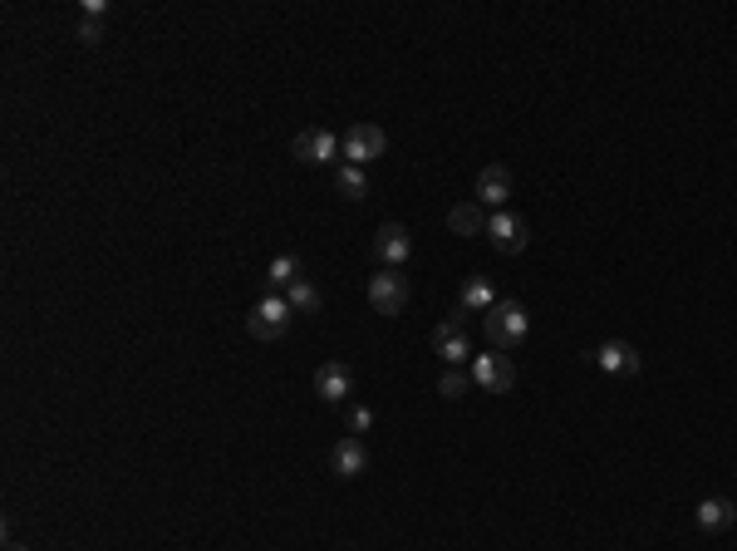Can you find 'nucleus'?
I'll return each mask as SVG.
<instances>
[{"instance_id": "nucleus-5", "label": "nucleus", "mask_w": 737, "mask_h": 551, "mask_svg": "<svg viewBox=\"0 0 737 551\" xmlns=\"http://www.w3.org/2000/svg\"><path fill=\"white\" fill-rule=\"evenodd\" d=\"M472 384L477 389H487V394H511V384H516V365H511L502 350H492V355H472Z\"/></svg>"}, {"instance_id": "nucleus-19", "label": "nucleus", "mask_w": 737, "mask_h": 551, "mask_svg": "<svg viewBox=\"0 0 737 551\" xmlns=\"http://www.w3.org/2000/svg\"><path fill=\"white\" fill-rule=\"evenodd\" d=\"M285 301H290V310H305V315H315V310L325 306V301H320V291H315V281H310V276H300V281H295V286H290V291H285Z\"/></svg>"}, {"instance_id": "nucleus-3", "label": "nucleus", "mask_w": 737, "mask_h": 551, "mask_svg": "<svg viewBox=\"0 0 737 551\" xmlns=\"http://www.w3.org/2000/svg\"><path fill=\"white\" fill-rule=\"evenodd\" d=\"M290 301L285 296H276V291H266L256 306H251V315H246V330L256 335V340H281L285 330H290Z\"/></svg>"}, {"instance_id": "nucleus-7", "label": "nucleus", "mask_w": 737, "mask_h": 551, "mask_svg": "<svg viewBox=\"0 0 737 551\" xmlns=\"http://www.w3.org/2000/svg\"><path fill=\"white\" fill-rule=\"evenodd\" d=\"M369 306L379 310V315H398V310L408 306V276H403V271H379V276H369Z\"/></svg>"}, {"instance_id": "nucleus-10", "label": "nucleus", "mask_w": 737, "mask_h": 551, "mask_svg": "<svg viewBox=\"0 0 737 551\" xmlns=\"http://www.w3.org/2000/svg\"><path fill=\"white\" fill-rule=\"evenodd\" d=\"M315 394H320L325 404L340 409L344 399L354 394V374H349V365H344V360H330V365L315 369Z\"/></svg>"}, {"instance_id": "nucleus-17", "label": "nucleus", "mask_w": 737, "mask_h": 551, "mask_svg": "<svg viewBox=\"0 0 737 551\" xmlns=\"http://www.w3.org/2000/svg\"><path fill=\"white\" fill-rule=\"evenodd\" d=\"M295 281H300V261H295L290 251H281V256L266 266V286H271V291H290Z\"/></svg>"}, {"instance_id": "nucleus-18", "label": "nucleus", "mask_w": 737, "mask_h": 551, "mask_svg": "<svg viewBox=\"0 0 737 551\" xmlns=\"http://www.w3.org/2000/svg\"><path fill=\"white\" fill-rule=\"evenodd\" d=\"M335 187H340L344 202H364V192H369V178H364V168H349V163H340V173H335Z\"/></svg>"}, {"instance_id": "nucleus-23", "label": "nucleus", "mask_w": 737, "mask_h": 551, "mask_svg": "<svg viewBox=\"0 0 737 551\" xmlns=\"http://www.w3.org/2000/svg\"><path fill=\"white\" fill-rule=\"evenodd\" d=\"M109 15V0H84V20H104Z\"/></svg>"}, {"instance_id": "nucleus-12", "label": "nucleus", "mask_w": 737, "mask_h": 551, "mask_svg": "<svg viewBox=\"0 0 737 551\" xmlns=\"http://www.w3.org/2000/svg\"><path fill=\"white\" fill-rule=\"evenodd\" d=\"M693 522H698V532H728L737 522V502L733 497H703Z\"/></svg>"}, {"instance_id": "nucleus-11", "label": "nucleus", "mask_w": 737, "mask_h": 551, "mask_svg": "<svg viewBox=\"0 0 737 551\" xmlns=\"http://www.w3.org/2000/svg\"><path fill=\"white\" fill-rule=\"evenodd\" d=\"M330 468H335L340 478H359V473L369 468V448H364V438L344 433L340 443H335V453H330Z\"/></svg>"}, {"instance_id": "nucleus-1", "label": "nucleus", "mask_w": 737, "mask_h": 551, "mask_svg": "<svg viewBox=\"0 0 737 551\" xmlns=\"http://www.w3.org/2000/svg\"><path fill=\"white\" fill-rule=\"evenodd\" d=\"M482 330H487V340H492V350H516V345H526V335H531V315L521 301H497V306L482 315Z\"/></svg>"}, {"instance_id": "nucleus-22", "label": "nucleus", "mask_w": 737, "mask_h": 551, "mask_svg": "<svg viewBox=\"0 0 737 551\" xmlns=\"http://www.w3.org/2000/svg\"><path fill=\"white\" fill-rule=\"evenodd\" d=\"M369 429H374V414H369V409H354V414H349V433L359 438V433H369Z\"/></svg>"}, {"instance_id": "nucleus-13", "label": "nucleus", "mask_w": 737, "mask_h": 551, "mask_svg": "<svg viewBox=\"0 0 737 551\" xmlns=\"http://www.w3.org/2000/svg\"><path fill=\"white\" fill-rule=\"evenodd\" d=\"M590 360L605 369V374H639V350L629 340H605Z\"/></svg>"}, {"instance_id": "nucleus-8", "label": "nucleus", "mask_w": 737, "mask_h": 551, "mask_svg": "<svg viewBox=\"0 0 737 551\" xmlns=\"http://www.w3.org/2000/svg\"><path fill=\"white\" fill-rule=\"evenodd\" d=\"M487 237H492V246H497L502 256H521V251H526V242H531L526 222H521L516 212H507V207L487 217Z\"/></svg>"}, {"instance_id": "nucleus-24", "label": "nucleus", "mask_w": 737, "mask_h": 551, "mask_svg": "<svg viewBox=\"0 0 737 551\" xmlns=\"http://www.w3.org/2000/svg\"><path fill=\"white\" fill-rule=\"evenodd\" d=\"M5 551H30V547H20V542H10V547H5Z\"/></svg>"}, {"instance_id": "nucleus-9", "label": "nucleus", "mask_w": 737, "mask_h": 551, "mask_svg": "<svg viewBox=\"0 0 737 551\" xmlns=\"http://www.w3.org/2000/svg\"><path fill=\"white\" fill-rule=\"evenodd\" d=\"M374 256L384 261V271L408 266V256H413V237H408V227H403V222H384V227L374 232Z\"/></svg>"}, {"instance_id": "nucleus-20", "label": "nucleus", "mask_w": 737, "mask_h": 551, "mask_svg": "<svg viewBox=\"0 0 737 551\" xmlns=\"http://www.w3.org/2000/svg\"><path fill=\"white\" fill-rule=\"evenodd\" d=\"M467 384H472V374H467V369H443L438 394H443V399H462V394H467Z\"/></svg>"}, {"instance_id": "nucleus-2", "label": "nucleus", "mask_w": 737, "mask_h": 551, "mask_svg": "<svg viewBox=\"0 0 737 551\" xmlns=\"http://www.w3.org/2000/svg\"><path fill=\"white\" fill-rule=\"evenodd\" d=\"M340 153H344L349 168H369L374 158L389 153V133H384L379 123H354V128L340 138Z\"/></svg>"}, {"instance_id": "nucleus-14", "label": "nucleus", "mask_w": 737, "mask_h": 551, "mask_svg": "<svg viewBox=\"0 0 737 551\" xmlns=\"http://www.w3.org/2000/svg\"><path fill=\"white\" fill-rule=\"evenodd\" d=\"M507 197H511V173L502 168V163H492V168H482L477 173V202H487V207H507Z\"/></svg>"}, {"instance_id": "nucleus-15", "label": "nucleus", "mask_w": 737, "mask_h": 551, "mask_svg": "<svg viewBox=\"0 0 737 551\" xmlns=\"http://www.w3.org/2000/svg\"><path fill=\"white\" fill-rule=\"evenodd\" d=\"M492 306H497L492 281H487V276H467V281H462V291H457V310H482V315H487Z\"/></svg>"}, {"instance_id": "nucleus-4", "label": "nucleus", "mask_w": 737, "mask_h": 551, "mask_svg": "<svg viewBox=\"0 0 737 551\" xmlns=\"http://www.w3.org/2000/svg\"><path fill=\"white\" fill-rule=\"evenodd\" d=\"M433 355H438L448 369H462L467 360H472V340H467V330H462L457 315H448V320L433 325Z\"/></svg>"}, {"instance_id": "nucleus-16", "label": "nucleus", "mask_w": 737, "mask_h": 551, "mask_svg": "<svg viewBox=\"0 0 737 551\" xmlns=\"http://www.w3.org/2000/svg\"><path fill=\"white\" fill-rule=\"evenodd\" d=\"M448 227H453L457 237H482V232H487L482 202H457L453 212H448Z\"/></svg>"}, {"instance_id": "nucleus-6", "label": "nucleus", "mask_w": 737, "mask_h": 551, "mask_svg": "<svg viewBox=\"0 0 737 551\" xmlns=\"http://www.w3.org/2000/svg\"><path fill=\"white\" fill-rule=\"evenodd\" d=\"M290 153H295L300 163H310V168H325V163L340 158V133H330V128H305V133H295Z\"/></svg>"}, {"instance_id": "nucleus-21", "label": "nucleus", "mask_w": 737, "mask_h": 551, "mask_svg": "<svg viewBox=\"0 0 737 551\" xmlns=\"http://www.w3.org/2000/svg\"><path fill=\"white\" fill-rule=\"evenodd\" d=\"M99 40H104V20H84V25H79V45H89V50H94Z\"/></svg>"}]
</instances>
